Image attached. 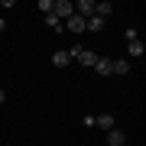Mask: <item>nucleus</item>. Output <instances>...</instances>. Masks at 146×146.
Listing matches in <instances>:
<instances>
[{"label": "nucleus", "instance_id": "obj_1", "mask_svg": "<svg viewBox=\"0 0 146 146\" xmlns=\"http://www.w3.org/2000/svg\"><path fill=\"white\" fill-rule=\"evenodd\" d=\"M72 13H75V3H72V0H52V16H58V20L65 23Z\"/></svg>", "mask_w": 146, "mask_h": 146}, {"label": "nucleus", "instance_id": "obj_2", "mask_svg": "<svg viewBox=\"0 0 146 146\" xmlns=\"http://www.w3.org/2000/svg\"><path fill=\"white\" fill-rule=\"evenodd\" d=\"M94 72H98L101 78H110V75H114V58H104V55H98V62H94Z\"/></svg>", "mask_w": 146, "mask_h": 146}, {"label": "nucleus", "instance_id": "obj_3", "mask_svg": "<svg viewBox=\"0 0 146 146\" xmlns=\"http://www.w3.org/2000/svg\"><path fill=\"white\" fill-rule=\"evenodd\" d=\"M75 13H78L81 20H88V16H94V0H78V3H75Z\"/></svg>", "mask_w": 146, "mask_h": 146}, {"label": "nucleus", "instance_id": "obj_4", "mask_svg": "<svg viewBox=\"0 0 146 146\" xmlns=\"http://www.w3.org/2000/svg\"><path fill=\"white\" fill-rule=\"evenodd\" d=\"M65 26H68V33H75V36H78V33H84V20H81L78 13H72V16L65 20Z\"/></svg>", "mask_w": 146, "mask_h": 146}, {"label": "nucleus", "instance_id": "obj_5", "mask_svg": "<svg viewBox=\"0 0 146 146\" xmlns=\"http://www.w3.org/2000/svg\"><path fill=\"white\" fill-rule=\"evenodd\" d=\"M123 143H127L123 130H107V146H123Z\"/></svg>", "mask_w": 146, "mask_h": 146}, {"label": "nucleus", "instance_id": "obj_6", "mask_svg": "<svg viewBox=\"0 0 146 146\" xmlns=\"http://www.w3.org/2000/svg\"><path fill=\"white\" fill-rule=\"evenodd\" d=\"M104 23H107V20H101V16H88V20H84V29H88V33H101Z\"/></svg>", "mask_w": 146, "mask_h": 146}, {"label": "nucleus", "instance_id": "obj_7", "mask_svg": "<svg viewBox=\"0 0 146 146\" xmlns=\"http://www.w3.org/2000/svg\"><path fill=\"white\" fill-rule=\"evenodd\" d=\"M94 127H101V130H114V114H101V117H94Z\"/></svg>", "mask_w": 146, "mask_h": 146}, {"label": "nucleus", "instance_id": "obj_8", "mask_svg": "<svg viewBox=\"0 0 146 146\" xmlns=\"http://www.w3.org/2000/svg\"><path fill=\"white\" fill-rule=\"evenodd\" d=\"M127 46H130V58H143V52H146L143 39H133V42H127Z\"/></svg>", "mask_w": 146, "mask_h": 146}, {"label": "nucleus", "instance_id": "obj_9", "mask_svg": "<svg viewBox=\"0 0 146 146\" xmlns=\"http://www.w3.org/2000/svg\"><path fill=\"white\" fill-rule=\"evenodd\" d=\"M78 62H81L84 68H94V62H98V52H91V49H84V52L78 55Z\"/></svg>", "mask_w": 146, "mask_h": 146}, {"label": "nucleus", "instance_id": "obj_10", "mask_svg": "<svg viewBox=\"0 0 146 146\" xmlns=\"http://www.w3.org/2000/svg\"><path fill=\"white\" fill-rule=\"evenodd\" d=\"M68 62H72V58H68V52H65V49H58V52L52 55V65H55V68H65Z\"/></svg>", "mask_w": 146, "mask_h": 146}, {"label": "nucleus", "instance_id": "obj_11", "mask_svg": "<svg viewBox=\"0 0 146 146\" xmlns=\"http://www.w3.org/2000/svg\"><path fill=\"white\" fill-rule=\"evenodd\" d=\"M114 75H130V58H117L114 62Z\"/></svg>", "mask_w": 146, "mask_h": 146}, {"label": "nucleus", "instance_id": "obj_12", "mask_svg": "<svg viewBox=\"0 0 146 146\" xmlns=\"http://www.w3.org/2000/svg\"><path fill=\"white\" fill-rule=\"evenodd\" d=\"M46 26L55 29V33H62V20H58V16H52V13H46Z\"/></svg>", "mask_w": 146, "mask_h": 146}, {"label": "nucleus", "instance_id": "obj_13", "mask_svg": "<svg viewBox=\"0 0 146 146\" xmlns=\"http://www.w3.org/2000/svg\"><path fill=\"white\" fill-rule=\"evenodd\" d=\"M65 52H68V58H78V55L84 52V46H78V42H75V46H72V49H65Z\"/></svg>", "mask_w": 146, "mask_h": 146}, {"label": "nucleus", "instance_id": "obj_14", "mask_svg": "<svg viewBox=\"0 0 146 146\" xmlns=\"http://www.w3.org/2000/svg\"><path fill=\"white\" fill-rule=\"evenodd\" d=\"M36 7H39V10H42V13H52V0H39V3H36Z\"/></svg>", "mask_w": 146, "mask_h": 146}, {"label": "nucleus", "instance_id": "obj_15", "mask_svg": "<svg viewBox=\"0 0 146 146\" xmlns=\"http://www.w3.org/2000/svg\"><path fill=\"white\" fill-rule=\"evenodd\" d=\"M123 36H127V42H133V39H140V33H136L133 26H127V33H123Z\"/></svg>", "mask_w": 146, "mask_h": 146}, {"label": "nucleus", "instance_id": "obj_16", "mask_svg": "<svg viewBox=\"0 0 146 146\" xmlns=\"http://www.w3.org/2000/svg\"><path fill=\"white\" fill-rule=\"evenodd\" d=\"M3 98H7V94H3V88H0V104H3Z\"/></svg>", "mask_w": 146, "mask_h": 146}, {"label": "nucleus", "instance_id": "obj_17", "mask_svg": "<svg viewBox=\"0 0 146 146\" xmlns=\"http://www.w3.org/2000/svg\"><path fill=\"white\" fill-rule=\"evenodd\" d=\"M3 29H7V23H3V20H0V33H3Z\"/></svg>", "mask_w": 146, "mask_h": 146}, {"label": "nucleus", "instance_id": "obj_18", "mask_svg": "<svg viewBox=\"0 0 146 146\" xmlns=\"http://www.w3.org/2000/svg\"><path fill=\"white\" fill-rule=\"evenodd\" d=\"M7 146H13V143H7Z\"/></svg>", "mask_w": 146, "mask_h": 146}]
</instances>
